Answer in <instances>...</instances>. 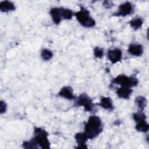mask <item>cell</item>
<instances>
[{
	"instance_id": "cell-17",
	"label": "cell",
	"mask_w": 149,
	"mask_h": 149,
	"mask_svg": "<svg viewBox=\"0 0 149 149\" xmlns=\"http://www.w3.org/2000/svg\"><path fill=\"white\" fill-rule=\"evenodd\" d=\"M130 26L135 30L141 27L143 24V20L141 17H134L129 22Z\"/></svg>"
},
{
	"instance_id": "cell-12",
	"label": "cell",
	"mask_w": 149,
	"mask_h": 149,
	"mask_svg": "<svg viewBox=\"0 0 149 149\" xmlns=\"http://www.w3.org/2000/svg\"><path fill=\"white\" fill-rule=\"evenodd\" d=\"M50 15L52 17L53 22L58 24L62 20L61 13V8H52L50 10Z\"/></svg>"
},
{
	"instance_id": "cell-7",
	"label": "cell",
	"mask_w": 149,
	"mask_h": 149,
	"mask_svg": "<svg viewBox=\"0 0 149 149\" xmlns=\"http://www.w3.org/2000/svg\"><path fill=\"white\" fill-rule=\"evenodd\" d=\"M107 56L112 63H116L122 59V52L119 48L111 49L108 51Z\"/></svg>"
},
{
	"instance_id": "cell-1",
	"label": "cell",
	"mask_w": 149,
	"mask_h": 149,
	"mask_svg": "<svg viewBox=\"0 0 149 149\" xmlns=\"http://www.w3.org/2000/svg\"><path fill=\"white\" fill-rule=\"evenodd\" d=\"M102 130L101 119L96 115L90 116L84 127V133L88 139H93L99 135Z\"/></svg>"
},
{
	"instance_id": "cell-18",
	"label": "cell",
	"mask_w": 149,
	"mask_h": 149,
	"mask_svg": "<svg viewBox=\"0 0 149 149\" xmlns=\"http://www.w3.org/2000/svg\"><path fill=\"white\" fill-rule=\"evenodd\" d=\"M61 13L62 19L65 20H70L73 16V12L69 9L61 8Z\"/></svg>"
},
{
	"instance_id": "cell-5",
	"label": "cell",
	"mask_w": 149,
	"mask_h": 149,
	"mask_svg": "<svg viewBox=\"0 0 149 149\" xmlns=\"http://www.w3.org/2000/svg\"><path fill=\"white\" fill-rule=\"evenodd\" d=\"M76 104L77 106L83 107L85 111L88 112L91 111L94 108L91 99L86 93L81 94L79 96L76 101Z\"/></svg>"
},
{
	"instance_id": "cell-4",
	"label": "cell",
	"mask_w": 149,
	"mask_h": 149,
	"mask_svg": "<svg viewBox=\"0 0 149 149\" xmlns=\"http://www.w3.org/2000/svg\"><path fill=\"white\" fill-rule=\"evenodd\" d=\"M112 83L119 84L121 87H127L131 88L137 86L138 80L133 76L128 77L123 74H120L113 79Z\"/></svg>"
},
{
	"instance_id": "cell-21",
	"label": "cell",
	"mask_w": 149,
	"mask_h": 149,
	"mask_svg": "<svg viewBox=\"0 0 149 149\" xmlns=\"http://www.w3.org/2000/svg\"><path fill=\"white\" fill-rule=\"evenodd\" d=\"M6 110V104L4 101H1V105H0V112H1V113H3L5 112Z\"/></svg>"
},
{
	"instance_id": "cell-16",
	"label": "cell",
	"mask_w": 149,
	"mask_h": 149,
	"mask_svg": "<svg viewBox=\"0 0 149 149\" xmlns=\"http://www.w3.org/2000/svg\"><path fill=\"white\" fill-rule=\"evenodd\" d=\"M135 102L138 107L139 112H143L147 105V100L143 96H138L135 100Z\"/></svg>"
},
{
	"instance_id": "cell-10",
	"label": "cell",
	"mask_w": 149,
	"mask_h": 149,
	"mask_svg": "<svg viewBox=\"0 0 149 149\" xmlns=\"http://www.w3.org/2000/svg\"><path fill=\"white\" fill-rule=\"evenodd\" d=\"M76 143L78 144L79 148H87V147L86 146V142L87 141L88 137L85 134L84 132L77 133L74 136Z\"/></svg>"
},
{
	"instance_id": "cell-20",
	"label": "cell",
	"mask_w": 149,
	"mask_h": 149,
	"mask_svg": "<svg viewBox=\"0 0 149 149\" xmlns=\"http://www.w3.org/2000/svg\"><path fill=\"white\" fill-rule=\"evenodd\" d=\"M94 55L97 58H101L104 55V49L98 47L94 49Z\"/></svg>"
},
{
	"instance_id": "cell-19",
	"label": "cell",
	"mask_w": 149,
	"mask_h": 149,
	"mask_svg": "<svg viewBox=\"0 0 149 149\" xmlns=\"http://www.w3.org/2000/svg\"><path fill=\"white\" fill-rule=\"evenodd\" d=\"M41 58L44 61H48L53 56L52 52L48 49H44L41 51Z\"/></svg>"
},
{
	"instance_id": "cell-8",
	"label": "cell",
	"mask_w": 149,
	"mask_h": 149,
	"mask_svg": "<svg viewBox=\"0 0 149 149\" xmlns=\"http://www.w3.org/2000/svg\"><path fill=\"white\" fill-rule=\"evenodd\" d=\"M128 52L136 56H141L143 53V47L141 44H131L128 48Z\"/></svg>"
},
{
	"instance_id": "cell-3",
	"label": "cell",
	"mask_w": 149,
	"mask_h": 149,
	"mask_svg": "<svg viewBox=\"0 0 149 149\" xmlns=\"http://www.w3.org/2000/svg\"><path fill=\"white\" fill-rule=\"evenodd\" d=\"M74 15L78 22L85 27H91L95 24L94 19L90 16L89 12L84 8H81Z\"/></svg>"
},
{
	"instance_id": "cell-14",
	"label": "cell",
	"mask_w": 149,
	"mask_h": 149,
	"mask_svg": "<svg viewBox=\"0 0 149 149\" xmlns=\"http://www.w3.org/2000/svg\"><path fill=\"white\" fill-rule=\"evenodd\" d=\"M15 9V6L13 3L9 1H3L0 3V10L3 12L12 11Z\"/></svg>"
},
{
	"instance_id": "cell-15",
	"label": "cell",
	"mask_w": 149,
	"mask_h": 149,
	"mask_svg": "<svg viewBox=\"0 0 149 149\" xmlns=\"http://www.w3.org/2000/svg\"><path fill=\"white\" fill-rule=\"evenodd\" d=\"M136 129L137 131L141 132H147L149 130V125L146 122V119L141 120L136 122Z\"/></svg>"
},
{
	"instance_id": "cell-13",
	"label": "cell",
	"mask_w": 149,
	"mask_h": 149,
	"mask_svg": "<svg viewBox=\"0 0 149 149\" xmlns=\"http://www.w3.org/2000/svg\"><path fill=\"white\" fill-rule=\"evenodd\" d=\"M99 105L104 109L112 110L113 108L112 100L109 97H102Z\"/></svg>"
},
{
	"instance_id": "cell-11",
	"label": "cell",
	"mask_w": 149,
	"mask_h": 149,
	"mask_svg": "<svg viewBox=\"0 0 149 149\" xmlns=\"http://www.w3.org/2000/svg\"><path fill=\"white\" fill-rule=\"evenodd\" d=\"M132 91V89L130 87H120L116 90V94L120 98L127 99L130 97Z\"/></svg>"
},
{
	"instance_id": "cell-9",
	"label": "cell",
	"mask_w": 149,
	"mask_h": 149,
	"mask_svg": "<svg viewBox=\"0 0 149 149\" xmlns=\"http://www.w3.org/2000/svg\"><path fill=\"white\" fill-rule=\"evenodd\" d=\"M58 95L68 100H72L74 98L73 89L70 86H65L62 87L58 93Z\"/></svg>"
},
{
	"instance_id": "cell-6",
	"label": "cell",
	"mask_w": 149,
	"mask_h": 149,
	"mask_svg": "<svg viewBox=\"0 0 149 149\" xmlns=\"http://www.w3.org/2000/svg\"><path fill=\"white\" fill-rule=\"evenodd\" d=\"M133 12V5L129 2H126L119 5L118 11L115 13V16H126L131 14Z\"/></svg>"
},
{
	"instance_id": "cell-2",
	"label": "cell",
	"mask_w": 149,
	"mask_h": 149,
	"mask_svg": "<svg viewBox=\"0 0 149 149\" xmlns=\"http://www.w3.org/2000/svg\"><path fill=\"white\" fill-rule=\"evenodd\" d=\"M33 140L37 146L42 148H49L50 143L48 139V133L41 127H35Z\"/></svg>"
}]
</instances>
